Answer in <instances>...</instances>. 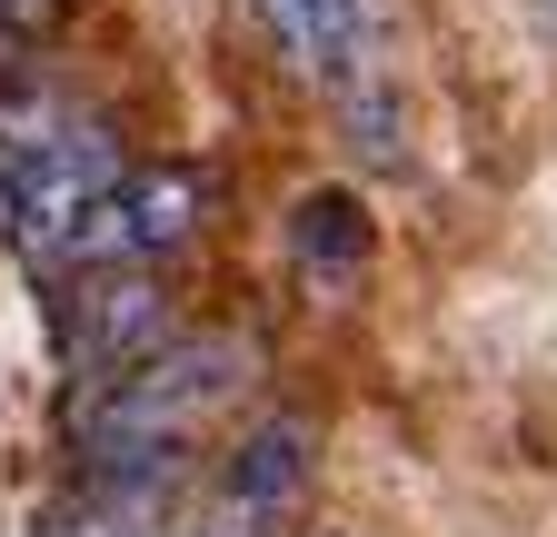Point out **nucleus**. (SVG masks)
Wrapping results in <instances>:
<instances>
[{"mask_svg": "<svg viewBox=\"0 0 557 537\" xmlns=\"http://www.w3.org/2000/svg\"><path fill=\"white\" fill-rule=\"evenodd\" d=\"M239 388H249V339L189 328V339L150 349L139 369L90 378V398L70 409V438H81L90 478L100 467H139V458H180L220 409H239Z\"/></svg>", "mask_w": 557, "mask_h": 537, "instance_id": "obj_1", "label": "nucleus"}, {"mask_svg": "<svg viewBox=\"0 0 557 537\" xmlns=\"http://www.w3.org/2000/svg\"><path fill=\"white\" fill-rule=\"evenodd\" d=\"M120 140L110 120H0V220L30 268H70V239L100 199L120 189Z\"/></svg>", "mask_w": 557, "mask_h": 537, "instance_id": "obj_2", "label": "nucleus"}, {"mask_svg": "<svg viewBox=\"0 0 557 537\" xmlns=\"http://www.w3.org/2000/svg\"><path fill=\"white\" fill-rule=\"evenodd\" d=\"M209 220V189L189 160H150V170H120V189L100 199V210L81 220V239H70V268H120V259H170L189 249ZM60 268V279H70Z\"/></svg>", "mask_w": 557, "mask_h": 537, "instance_id": "obj_3", "label": "nucleus"}, {"mask_svg": "<svg viewBox=\"0 0 557 537\" xmlns=\"http://www.w3.org/2000/svg\"><path fill=\"white\" fill-rule=\"evenodd\" d=\"M180 339L170 319V279L160 259H120V268H81V309H70V359H81L90 378L110 369H139L150 349Z\"/></svg>", "mask_w": 557, "mask_h": 537, "instance_id": "obj_4", "label": "nucleus"}, {"mask_svg": "<svg viewBox=\"0 0 557 537\" xmlns=\"http://www.w3.org/2000/svg\"><path fill=\"white\" fill-rule=\"evenodd\" d=\"M249 11L299 80H329L348 100L369 90V0H249Z\"/></svg>", "mask_w": 557, "mask_h": 537, "instance_id": "obj_5", "label": "nucleus"}, {"mask_svg": "<svg viewBox=\"0 0 557 537\" xmlns=\"http://www.w3.org/2000/svg\"><path fill=\"white\" fill-rule=\"evenodd\" d=\"M278 239H289V268L319 289H348V279H369V259H379V220H369V199L348 189V179H319L289 199V220H278Z\"/></svg>", "mask_w": 557, "mask_h": 537, "instance_id": "obj_6", "label": "nucleus"}, {"mask_svg": "<svg viewBox=\"0 0 557 537\" xmlns=\"http://www.w3.org/2000/svg\"><path fill=\"white\" fill-rule=\"evenodd\" d=\"M309 458H319V428L309 419H259V428H239V448H230V467H220V488H230V508H289L299 488H309Z\"/></svg>", "mask_w": 557, "mask_h": 537, "instance_id": "obj_7", "label": "nucleus"}, {"mask_svg": "<svg viewBox=\"0 0 557 537\" xmlns=\"http://www.w3.org/2000/svg\"><path fill=\"white\" fill-rule=\"evenodd\" d=\"M189 537H269V527H259V508H220V517L189 527Z\"/></svg>", "mask_w": 557, "mask_h": 537, "instance_id": "obj_8", "label": "nucleus"}, {"mask_svg": "<svg viewBox=\"0 0 557 537\" xmlns=\"http://www.w3.org/2000/svg\"><path fill=\"white\" fill-rule=\"evenodd\" d=\"M319 537H338V527H319Z\"/></svg>", "mask_w": 557, "mask_h": 537, "instance_id": "obj_9", "label": "nucleus"}]
</instances>
